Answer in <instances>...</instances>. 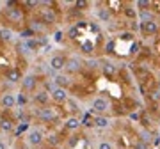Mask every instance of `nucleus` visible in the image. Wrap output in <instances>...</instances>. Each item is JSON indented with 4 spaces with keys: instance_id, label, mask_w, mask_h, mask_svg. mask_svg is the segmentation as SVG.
<instances>
[{
    "instance_id": "obj_1",
    "label": "nucleus",
    "mask_w": 160,
    "mask_h": 149,
    "mask_svg": "<svg viewBox=\"0 0 160 149\" xmlns=\"http://www.w3.org/2000/svg\"><path fill=\"white\" fill-rule=\"evenodd\" d=\"M34 115L41 123H45V124H48V123L57 119V114H55V110L52 108V107H39V108L34 110Z\"/></svg>"
},
{
    "instance_id": "obj_2",
    "label": "nucleus",
    "mask_w": 160,
    "mask_h": 149,
    "mask_svg": "<svg viewBox=\"0 0 160 149\" xmlns=\"http://www.w3.org/2000/svg\"><path fill=\"white\" fill-rule=\"evenodd\" d=\"M91 110L92 112H96V114H105V112H109L110 110V101L109 99H105V98H102V96H98V98L92 99Z\"/></svg>"
},
{
    "instance_id": "obj_3",
    "label": "nucleus",
    "mask_w": 160,
    "mask_h": 149,
    "mask_svg": "<svg viewBox=\"0 0 160 149\" xmlns=\"http://www.w3.org/2000/svg\"><path fill=\"white\" fill-rule=\"evenodd\" d=\"M66 68V59L62 55H52L50 60H48V69L52 73H59Z\"/></svg>"
},
{
    "instance_id": "obj_4",
    "label": "nucleus",
    "mask_w": 160,
    "mask_h": 149,
    "mask_svg": "<svg viewBox=\"0 0 160 149\" xmlns=\"http://www.w3.org/2000/svg\"><path fill=\"white\" fill-rule=\"evenodd\" d=\"M38 87V76L36 74H25L22 78V91L23 92H34Z\"/></svg>"
},
{
    "instance_id": "obj_5",
    "label": "nucleus",
    "mask_w": 160,
    "mask_h": 149,
    "mask_svg": "<svg viewBox=\"0 0 160 149\" xmlns=\"http://www.w3.org/2000/svg\"><path fill=\"white\" fill-rule=\"evenodd\" d=\"M6 16L9 18V22L11 23H22L23 18H25V14H23V9H20V7H7L6 9Z\"/></svg>"
},
{
    "instance_id": "obj_6",
    "label": "nucleus",
    "mask_w": 160,
    "mask_h": 149,
    "mask_svg": "<svg viewBox=\"0 0 160 149\" xmlns=\"http://www.w3.org/2000/svg\"><path fill=\"white\" fill-rule=\"evenodd\" d=\"M43 140H45V137H43L41 130H30L29 135H27V142L32 147H39L41 144H43Z\"/></svg>"
},
{
    "instance_id": "obj_7",
    "label": "nucleus",
    "mask_w": 160,
    "mask_h": 149,
    "mask_svg": "<svg viewBox=\"0 0 160 149\" xmlns=\"http://www.w3.org/2000/svg\"><path fill=\"white\" fill-rule=\"evenodd\" d=\"M50 98L55 101V103H66V101L69 99V92H68V89L55 87V89L50 92Z\"/></svg>"
},
{
    "instance_id": "obj_8",
    "label": "nucleus",
    "mask_w": 160,
    "mask_h": 149,
    "mask_svg": "<svg viewBox=\"0 0 160 149\" xmlns=\"http://www.w3.org/2000/svg\"><path fill=\"white\" fill-rule=\"evenodd\" d=\"M0 107L2 108H14L16 107V94L14 92H6L0 98Z\"/></svg>"
},
{
    "instance_id": "obj_9",
    "label": "nucleus",
    "mask_w": 160,
    "mask_h": 149,
    "mask_svg": "<svg viewBox=\"0 0 160 149\" xmlns=\"http://www.w3.org/2000/svg\"><path fill=\"white\" fill-rule=\"evenodd\" d=\"M41 23L43 25H53V23H57V14H55V11L43 9L41 11Z\"/></svg>"
},
{
    "instance_id": "obj_10",
    "label": "nucleus",
    "mask_w": 160,
    "mask_h": 149,
    "mask_svg": "<svg viewBox=\"0 0 160 149\" xmlns=\"http://www.w3.org/2000/svg\"><path fill=\"white\" fill-rule=\"evenodd\" d=\"M82 66H84V62L78 57H71L66 60V71L68 73H78L80 69H82Z\"/></svg>"
},
{
    "instance_id": "obj_11",
    "label": "nucleus",
    "mask_w": 160,
    "mask_h": 149,
    "mask_svg": "<svg viewBox=\"0 0 160 149\" xmlns=\"http://www.w3.org/2000/svg\"><path fill=\"white\" fill-rule=\"evenodd\" d=\"M32 99H34V103L41 105V107H48V101H50V92L48 91H38L32 96Z\"/></svg>"
},
{
    "instance_id": "obj_12",
    "label": "nucleus",
    "mask_w": 160,
    "mask_h": 149,
    "mask_svg": "<svg viewBox=\"0 0 160 149\" xmlns=\"http://www.w3.org/2000/svg\"><path fill=\"white\" fill-rule=\"evenodd\" d=\"M141 30H142L144 34H157V30H158V25H157V22H142L141 23Z\"/></svg>"
},
{
    "instance_id": "obj_13",
    "label": "nucleus",
    "mask_w": 160,
    "mask_h": 149,
    "mask_svg": "<svg viewBox=\"0 0 160 149\" xmlns=\"http://www.w3.org/2000/svg\"><path fill=\"white\" fill-rule=\"evenodd\" d=\"M53 84L57 87H61V89H68V87L71 85V78L66 76V74H57V76L53 78Z\"/></svg>"
},
{
    "instance_id": "obj_14",
    "label": "nucleus",
    "mask_w": 160,
    "mask_h": 149,
    "mask_svg": "<svg viewBox=\"0 0 160 149\" xmlns=\"http://www.w3.org/2000/svg\"><path fill=\"white\" fill-rule=\"evenodd\" d=\"M80 124H82L80 119H77V117H69V119H66V123H64V128L69 130V132H73V130H78Z\"/></svg>"
},
{
    "instance_id": "obj_15",
    "label": "nucleus",
    "mask_w": 160,
    "mask_h": 149,
    "mask_svg": "<svg viewBox=\"0 0 160 149\" xmlns=\"http://www.w3.org/2000/svg\"><path fill=\"white\" fill-rule=\"evenodd\" d=\"M92 124L96 128H107L110 124V121H109V117H105V115H96V117L92 119Z\"/></svg>"
},
{
    "instance_id": "obj_16",
    "label": "nucleus",
    "mask_w": 160,
    "mask_h": 149,
    "mask_svg": "<svg viewBox=\"0 0 160 149\" xmlns=\"http://www.w3.org/2000/svg\"><path fill=\"white\" fill-rule=\"evenodd\" d=\"M12 37H14V32H12L11 29H7V27L0 29V39H2V41L9 43V41H12Z\"/></svg>"
},
{
    "instance_id": "obj_17",
    "label": "nucleus",
    "mask_w": 160,
    "mask_h": 149,
    "mask_svg": "<svg viewBox=\"0 0 160 149\" xmlns=\"http://www.w3.org/2000/svg\"><path fill=\"white\" fill-rule=\"evenodd\" d=\"M29 101H30V98H29L27 92L22 91V92H18V94H16V105H18V107H25Z\"/></svg>"
},
{
    "instance_id": "obj_18",
    "label": "nucleus",
    "mask_w": 160,
    "mask_h": 149,
    "mask_svg": "<svg viewBox=\"0 0 160 149\" xmlns=\"http://www.w3.org/2000/svg\"><path fill=\"white\" fill-rule=\"evenodd\" d=\"M7 80L11 82V84H18V82H22V76H20V73H18L16 69H11V71H7Z\"/></svg>"
},
{
    "instance_id": "obj_19",
    "label": "nucleus",
    "mask_w": 160,
    "mask_h": 149,
    "mask_svg": "<svg viewBox=\"0 0 160 149\" xmlns=\"http://www.w3.org/2000/svg\"><path fill=\"white\" fill-rule=\"evenodd\" d=\"M12 128H14V124H12L11 121H7V119H2V121H0V132L11 133V132H12Z\"/></svg>"
},
{
    "instance_id": "obj_20",
    "label": "nucleus",
    "mask_w": 160,
    "mask_h": 149,
    "mask_svg": "<svg viewBox=\"0 0 160 149\" xmlns=\"http://www.w3.org/2000/svg\"><path fill=\"white\" fill-rule=\"evenodd\" d=\"M102 68H103V73L107 74V76H112V74L116 73V66L112 62H105Z\"/></svg>"
},
{
    "instance_id": "obj_21",
    "label": "nucleus",
    "mask_w": 160,
    "mask_h": 149,
    "mask_svg": "<svg viewBox=\"0 0 160 149\" xmlns=\"http://www.w3.org/2000/svg\"><path fill=\"white\" fill-rule=\"evenodd\" d=\"M29 128H30V123H20V124H18V128H16V132H14V135H16V137H20V135H22V133H25Z\"/></svg>"
},
{
    "instance_id": "obj_22",
    "label": "nucleus",
    "mask_w": 160,
    "mask_h": 149,
    "mask_svg": "<svg viewBox=\"0 0 160 149\" xmlns=\"http://www.w3.org/2000/svg\"><path fill=\"white\" fill-rule=\"evenodd\" d=\"M98 16H100L102 22H109L110 20V11L109 9H100V11H98Z\"/></svg>"
},
{
    "instance_id": "obj_23",
    "label": "nucleus",
    "mask_w": 160,
    "mask_h": 149,
    "mask_svg": "<svg viewBox=\"0 0 160 149\" xmlns=\"http://www.w3.org/2000/svg\"><path fill=\"white\" fill-rule=\"evenodd\" d=\"M87 68H91V69H96L98 66H100V60H96V59H89V60H87Z\"/></svg>"
},
{
    "instance_id": "obj_24",
    "label": "nucleus",
    "mask_w": 160,
    "mask_h": 149,
    "mask_svg": "<svg viewBox=\"0 0 160 149\" xmlns=\"http://www.w3.org/2000/svg\"><path fill=\"white\" fill-rule=\"evenodd\" d=\"M141 18H142V22H151V20H153L151 12H148V11H142V12H141Z\"/></svg>"
},
{
    "instance_id": "obj_25",
    "label": "nucleus",
    "mask_w": 160,
    "mask_h": 149,
    "mask_svg": "<svg viewBox=\"0 0 160 149\" xmlns=\"http://www.w3.org/2000/svg\"><path fill=\"white\" fill-rule=\"evenodd\" d=\"M92 48H94V46H92L91 43H84V45H82V52L91 53V52H92Z\"/></svg>"
},
{
    "instance_id": "obj_26",
    "label": "nucleus",
    "mask_w": 160,
    "mask_h": 149,
    "mask_svg": "<svg viewBox=\"0 0 160 149\" xmlns=\"http://www.w3.org/2000/svg\"><path fill=\"white\" fill-rule=\"evenodd\" d=\"M68 36L71 37V39H75V37L78 36V29H77V27H71V29L68 30Z\"/></svg>"
},
{
    "instance_id": "obj_27",
    "label": "nucleus",
    "mask_w": 160,
    "mask_h": 149,
    "mask_svg": "<svg viewBox=\"0 0 160 149\" xmlns=\"http://www.w3.org/2000/svg\"><path fill=\"white\" fill-rule=\"evenodd\" d=\"M121 39H125V41H132V39H133V34H132V32H125V34H121Z\"/></svg>"
},
{
    "instance_id": "obj_28",
    "label": "nucleus",
    "mask_w": 160,
    "mask_h": 149,
    "mask_svg": "<svg viewBox=\"0 0 160 149\" xmlns=\"http://www.w3.org/2000/svg\"><path fill=\"white\" fill-rule=\"evenodd\" d=\"M98 149H114V147H112L110 142H102L100 146H98Z\"/></svg>"
},
{
    "instance_id": "obj_29",
    "label": "nucleus",
    "mask_w": 160,
    "mask_h": 149,
    "mask_svg": "<svg viewBox=\"0 0 160 149\" xmlns=\"http://www.w3.org/2000/svg\"><path fill=\"white\" fill-rule=\"evenodd\" d=\"M53 39L57 41V43H61V41L64 39V34L61 32V30H59V32H55V37H53Z\"/></svg>"
},
{
    "instance_id": "obj_30",
    "label": "nucleus",
    "mask_w": 160,
    "mask_h": 149,
    "mask_svg": "<svg viewBox=\"0 0 160 149\" xmlns=\"http://www.w3.org/2000/svg\"><path fill=\"white\" fill-rule=\"evenodd\" d=\"M48 142H50V144H53V146H55V144H59L57 135H50V137H48Z\"/></svg>"
},
{
    "instance_id": "obj_31",
    "label": "nucleus",
    "mask_w": 160,
    "mask_h": 149,
    "mask_svg": "<svg viewBox=\"0 0 160 149\" xmlns=\"http://www.w3.org/2000/svg\"><path fill=\"white\" fill-rule=\"evenodd\" d=\"M126 16H130V18H135V11H133V9H130V7H128V9H126Z\"/></svg>"
},
{
    "instance_id": "obj_32",
    "label": "nucleus",
    "mask_w": 160,
    "mask_h": 149,
    "mask_svg": "<svg viewBox=\"0 0 160 149\" xmlns=\"http://www.w3.org/2000/svg\"><path fill=\"white\" fill-rule=\"evenodd\" d=\"M27 7H39V2H25Z\"/></svg>"
},
{
    "instance_id": "obj_33",
    "label": "nucleus",
    "mask_w": 160,
    "mask_h": 149,
    "mask_svg": "<svg viewBox=\"0 0 160 149\" xmlns=\"http://www.w3.org/2000/svg\"><path fill=\"white\" fill-rule=\"evenodd\" d=\"M139 117H141V115H139L137 112H132V114H130V119L132 121H139Z\"/></svg>"
},
{
    "instance_id": "obj_34",
    "label": "nucleus",
    "mask_w": 160,
    "mask_h": 149,
    "mask_svg": "<svg viewBox=\"0 0 160 149\" xmlns=\"http://www.w3.org/2000/svg\"><path fill=\"white\" fill-rule=\"evenodd\" d=\"M86 25H87V22H77V25H75V27H77V29H84Z\"/></svg>"
},
{
    "instance_id": "obj_35",
    "label": "nucleus",
    "mask_w": 160,
    "mask_h": 149,
    "mask_svg": "<svg viewBox=\"0 0 160 149\" xmlns=\"http://www.w3.org/2000/svg\"><path fill=\"white\" fill-rule=\"evenodd\" d=\"M89 6V4H87V2H84V0H82V2H77V4H75V7H87Z\"/></svg>"
},
{
    "instance_id": "obj_36",
    "label": "nucleus",
    "mask_w": 160,
    "mask_h": 149,
    "mask_svg": "<svg viewBox=\"0 0 160 149\" xmlns=\"http://www.w3.org/2000/svg\"><path fill=\"white\" fill-rule=\"evenodd\" d=\"M137 6H139V7H148L149 2H146V0H141V2H137Z\"/></svg>"
},
{
    "instance_id": "obj_37",
    "label": "nucleus",
    "mask_w": 160,
    "mask_h": 149,
    "mask_svg": "<svg viewBox=\"0 0 160 149\" xmlns=\"http://www.w3.org/2000/svg\"><path fill=\"white\" fill-rule=\"evenodd\" d=\"M135 149H146V144H144V142H137V144H135Z\"/></svg>"
},
{
    "instance_id": "obj_38",
    "label": "nucleus",
    "mask_w": 160,
    "mask_h": 149,
    "mask_svg": "<svg viewBox=\"0 0 160 149\" xmlns=\"http://www.w3.org/2000/svg\"><path fill=\"white\" fill-rule=\"evenodd\" d=\"M77 142H78V138H69V146H75V144H77Z\"/></svg>"
},
{
    "instance_id": "obj_39",
    "label": "nucleus",
    "mask_w": 160,
    "mask_h": 149,
    "mask_svg": "<svg viewBox=\"0 0 160 149\" xmlns=\"http://www.w3.org/2000/svg\"><path fill=\"white\" fill-rule=\"evenodd\" d=\"M0 149H7V144L2 142V140H0Z\"/></svg>"
},
{
    "instance_id": "obj_40",
    "label": "nucleus",
    "mask_w": 160,
    "mask_h": 149,
    "mask_svg": "<svg viewBox=\"0 0 160 149\" xmlns=\"http://www.w3.org/2000/svg\"><path fill=\"white\" fill-rule=\"evenodd\" d=\"M137 50H139V45H133V46H132V52H133V53L137 52Z\"/></svg>"
}]
</instances>
